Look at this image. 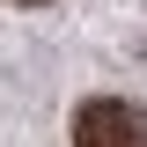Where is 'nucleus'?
Listing matches in <instances>:
<instances>
[{
  "instance_id": "f257e3e1",
  "label": "nucleus",
  "mask_w": 147,
  "mask_h": 147,
  "mask_svg": "<svg viewBox=\"0 0 147 147\" xmlns=\"http://www.w3.org/2000/svg\"><path fill=\"white\" fill-rule=\"evenodd\" d=\"M74 147H147V110L132 96H88L74 110Z\"/></svg>"
},
{
  "instance_id": "f03ea898",
  "label": "nucleus",
  "mask_w": 147,
  "mask_h": 147,
  "mask_svg": "<svg viewBox=\"0 0 147 147\" xmlns=\"http://www.w3.org/2000/svg\"><path fill=\"white\" fill-rule=\"evenodd\" d=\"M15 7H44V0H15Z\"/></svg>"
}]
</instances>
